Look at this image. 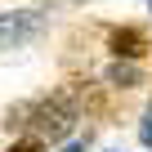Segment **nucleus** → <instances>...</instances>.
I'll return each instance as SVG.
<instances>
[{"label": "nucleus", "instance_id": "nucleus-1", "mask_svg": "<svg viewBox=\"0 0 152 152\" xmlns=\"http://www.w3.org/2000/svg\"><path fill=\"white\" fill-rule=\"evenodd\" d=\"M76 99L72 94H49L45 103H36L31 107V116H27V125H36V139L45 143H58V139H67L72 130H76Z\"/></svg>", "mask_w": 152, "mask_h": 152}, {"label": "nucleus", "instance_id": "nucleus-2", "mask_svg": "<svg viewBox=\"0 0 152 152\" xmlns=\"http://www.w3.org/2000/svg\"><path fill=\"white\" fill-rule=\"evenodd\" d=\"M45 27V18L36 9H18V14H0V49H18L27 40H36Z\"/></svg>", "mask_w": 152, "mask_h": 152}, {"label": "nucleus", "instance_id": "nucleus-3", "mask_svg": "<svg viewBox=\"0 0 152 152\" xmlns=\"http://www.w3.org/2000/svg\"><path fill=\"white\" fill-rule=\"evenodd\" d=\"M107 40H112V54H116V58H139V54L148 49L143 31H134V27H116Z\"/></svg>", "mask_w": 152, "mask_h": 152}, {"label": "nucleus", "instance_id": "nucleus-4", "mask_svg": "<svg viewBox=\"0 0 152 152\" xmlns=\"http://www.w3.org/2000/svg\"><path fill=\"white\" fill-rule=\"evenodd\" d=\"M107 85H116V90H130V85H139V72H134L130 63H112V67H107Z\"/></svg>", "mask_w": 152, "mask_h": 152}, {"label": "nucleus", "instance_id": "nucleus-5", "mask_svg": "<svg viewBox=\"0 0 152 152\" xmlns=\"http://www.w3.org/2000/svg\"><path fill=\"white\" fill-rule=\"evenodd\" d=\"M9 152H45V143H40V139H18Z\"/></svg>", "mask_w": 152, "mask_h": 152}, {"label": "nucleus", "instance_id": "nucleus-6", "mask_svg": "<svg viewBox=\"0 0 152 152\" xmlns=\"http://www.w3.org/2000/svg\"><path fill=\"white\" fill-rule=\"evenodd\" d=\"M139 134H143V143H148V148H152V107H148V112H143V121H139Z\"/></svg>", "mask_w": 152, "mask_h": 152}, {"label": "nucleus", "instance_id": "nucleus-7", "mask_svg": "<svg viewBox=\"0 0 152 152\" xmlns=\"http://www.w3.org/2000/svg\"><path fill=\"white\" fill-rule=\"evenodd\" d=\"M148 9H152V0H148Z\"/></svg>", "mask_w": 152, "mask_h": 152}]
</instances>
